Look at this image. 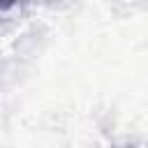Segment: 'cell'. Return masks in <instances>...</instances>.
<instances>
[{
    "label": "cell",
    "instance_id": "cell-1",
    "mask_svg": "<svg viewBox=\"0 0 148 148\" xmlns=\"http://www.w3.org/2000/svg\"><path fill=\"white\" fill-rule=\"evenodd\" d=\"M12 2H16V0H0V7H9Z\"/></svg>",
    "mask_w": 148,
    "mask_h": 148
}]
</instances>
